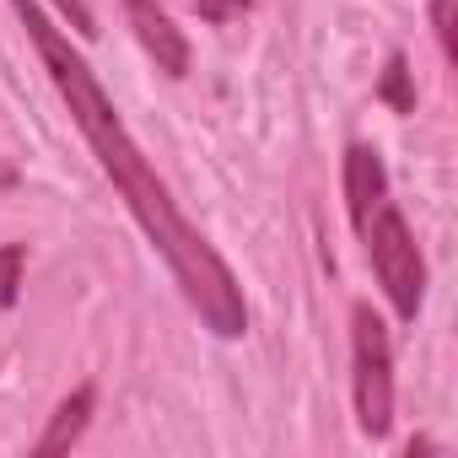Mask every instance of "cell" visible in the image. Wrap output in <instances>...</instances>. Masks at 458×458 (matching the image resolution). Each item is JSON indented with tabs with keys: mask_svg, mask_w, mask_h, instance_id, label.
I'll return each instance as SVG.
<instances>
[{
	"mask_svg": "<svg viewBox=\"0 0 458 458\" xmlns=\"http://www.w3.org/2000/svg\"><path fill=\"white\" fill-rule=\"evenodd\" d=\"M12 12H17V22L28 28L33 49H38V60H44L49 81H55V92L65 98V108H71L76 130L87 135V146H92V157H98V167L114 178L119 199H124V205H130V216L140 221V233L151 238V249L167 259V270H173V281H178L183 302L205 318V329H210V335L238 340V335L249 329L243 286L233 281L226 259H221V254L194 233V226L183 221L178 199L167 194V183L157 178V167L146 162V151H140V146H135V135L124 130V119H119V108H114V98L103 92V81L92 76V65L71 49V33H60V28L38 12V0H12Z\"/></svg>",
	"mask_w": 458,
	"mask_h": 458,
	"instance_id": "cell-1",
	"label": "cell"
},
{
	"mask_svg": "<svg viewBox=\"0 0 458 458\" xmlns=\"http://www.w3.org/2000/svg\"><path fill=\"white\" fill-rule=\"evenodd\" d=\"M356 238H361V249H367V259H372V270H377V286H383V297L394 302V313H399V318H415L420 302H426V259H420V243H415V233H410L404 210L383 194V199L356 221Z\"/></svg>",
	"mask_w": 458,
	"mask_h": 458,
	"instance_id": "cell-2",
	"label": "cell"
},
{
	"mask_svg": "<svg viewBox=\"0 0 458 458\" xmlns=\"http://www.w3.org/2000/svg\"><path fill=\"white\" fill-rule=\"evenodd\" d=\"M351 394H356V426L383 442L394 431V345L388 324L356 302L351 308Z\"/></svg>",
	"mask_w": 458,
	"mask_h": 458,
	"instance_id": "cell-3",
	"label": "cell"
},
{
	"mask_svg": "<svg viewBox=\"0 0 458 458\" xmlns=\"http://www.w3.org/2000/svg\"><path fill=\"white\" fill-rule=\"evenodd\" d=\"M119 6H124V22L135 28L140 49L157 60V71L183 76V71H189V38L173 28V17H167L162 0H119Z\"/></svg>",
	"mask_w": 458,
	"mask_h": 458,
	"instance_id": "cell-4",
	"label": "cell"
},
{
	"mask_svg": "<svg viewBox=\"0 0 458 458\" xmlns=\"http://www.w3.org/2000/svg\"><path fill=\"white\" fill-rule=\"evenodd\" d=\"M92 410H98V388H92V383L71 388V394L60 399V410L49 415L44 437L33 442V453H38V458H55V453H65V447H76L81 431H87V420H92Z\"/></svg>",
	"mask_w": 458,
	"mask_h": 458,
	"instance_id": "cell-5",
	"label": "cell"
},
{
	"mask_svg": "<svg viewBox=\"0 0 458 458\" xmlns=\"http://www.w3.org/2000/svg\"><path fill=\"white\" fill-rule=\"evenodd\" d=\"M388 194V167L372 146H351L345 151V210H351V226Z\"/></svg>",
	"mask_w": 458,
	"mask_h": 458,
	"instance_id": "cell-6",
	"label": "cell"
},
{
	"mask_svg": "<svg viewBox=\"0 0 458 458\" xmlns=\"http://www.w3.org/2000/svg\"><path fill=\"white\" fill-rule=\"evenodd\" d=\"M22 265H28L22 243H0V308L17 302V292H22Z\"/></svg>",
	"mask_w": 458,
	"mask_h": 458,
	"instance_id": "cell-7",
	"label": "cell"
},
{
	"mask_svg": "<svg viewBox=\"0 0 458 458\" xmlns=\"http://www.w3.org/2000/svg\"><path fill=\"white\" fill-rule=\"evenodd\" d=\"M383 98L394 103V114H410V108H415V92H410V60H404V55H394V60H388Z\"/></svg>",
	"mask_w": 458,
	"mask_h": 458,
	"instance_id": "cell-8",
	"label": "cell"
},
{
	"mask_svg": "<svg viewBox=\"0 0 458 458\" xmlns=\"http://www.w3.org/2000/svg\"><path fill=\"white\" fill-rule=\"evenodd\" d=\"M49 6L71 22L76 38H98V17H92V0H49Z\"/></svg>",
	"mask_w": 458,
	"mask_h": 458,
	"instance_id": "cell-9",
	"label": "cell"
},
{
	"mask_svg": "<svg viewBox=\"0 0 458 458\" xmlns=\"http://www.w3.org/2000/svg\"><path fill=\"white\" fill-rule=\"evenodd\" d=\"M431 28H437L442 60L453 65V60H458V33H453V0H431Z\"/></svg>",
	"mask_w": 458,
	"mask_h": 458,
	"instance_id": "cell-10",
	"label": "cell"
},
{
	"mask_svg": "<svg viewBox=\"0 0 458 458\" xmlns=\"http://www.w3.org/2000/svg\"><path fill=\"white\" fill-rule=\"evenodd\" d=\"M194 12H199L205 22H233V17L249 12V0H194Z\"/></svg>",
	"mask_w": 458,
	"mask_h": 458,
	"instance_id": "cell-11",
	"label": "cell"
}]
</instances>
